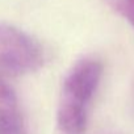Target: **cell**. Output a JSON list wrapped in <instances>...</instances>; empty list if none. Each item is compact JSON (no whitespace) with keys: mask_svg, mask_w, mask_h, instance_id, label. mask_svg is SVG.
<instances>
[{"mask_svg":"<svg viewBox=\"0 0 134 134\" xmlns=\"http://www.w3.org/2000/svg\"><path fill=\"white\" fill-rule=\"evenodd\" d=\"M101 78V60L90 55L78 59L66 72L57 105V124L62 134L86 131Z\"/></svg>","mask_w":134,"mask_h":134,"instance_id":"6da1fadb","label":"cell"},{"mask_svg":"<svg viewBox=\"0 0 134 134\" xmlns=\"http://www.w3.org/2000/svg\"><path fill=\"white\" fill-rule=\"evenodd\" d=\"M43 63V47L33 36L0 23V75L7 78L33 74Z\"/></svg>","mask_w":134,"mask_h":134,"instance_id":"7a4b0ae2","label":"cell"},{"mask_svg":"<svg viewBox=\"0 0 134 134\" xmlns=\"http://www.w3.org/2000/svg\"><path fill=\"white\" fill-rule=\"evenodd\" d=\"M0 134H26V126L19 97L0 75Z\"/></svg>","mask_w":134,"mask_h":134,"instance_id":"3957f363","label":"cell"},{"mask_svg":"<svg viewBox=\"0 0 134 134\" xmlns=\"http://www.w3.org/2000/svg\"><path fill=\"white\" fill-rule=\"evenodd\" d=\"M105 2L134 29V0H105Z\"/></svg>","mask_w":134,"mask_h":134,"instance_id":"277c9868","label":"cell"}]
</instances>
